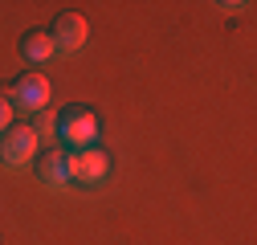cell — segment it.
Here are the masks:
<instances>
[{
  "mask_svg": "<svg viewBox=\"0 0 257 245\" xmlns=\"http://www.w3.org/2000/svg\"><path fill=\"white\" fill-rule=\"evenodd\" d=\"M37 160V139L29 127H9L0 135V168L9 172H29Z\"/></svg>",
  "mask_w": 257,
  "mask_h": 245,
  "instance_id": "4",
  "label": "cell"
},
{
  "mask_svg": "<svg viewBox=\"0 0 257 245\" xmlns=\"http://www.w3.org/2000/svg\"><path fill=\"white\" fill-rule=\"evenodd\" d=\"M37 184L45 192H70L74 188V172H70V156L66 151H45L37 160Z\"/></svg>",
  "mask_w": 257,
  "mask_h": 245,
  "instance_id": "6",
  "label": "cell"
},
{
  "mask_svg": "<svg viewBox=\"0 0 257 245\" xmlns=\"http://www.w3.org/2000/svg\"><path fill=\"white\" fill-rule=\"evenodd\" d=\"M9 106H13V114H25V118H33L37 110H45L49 106V82H45V74H21L13 86H9Z\"/></svg>",
  "mask_w": 257,
  "mask_h": 245,
  "instance_id": "2",
  "label": "cell"
},
{
  "mask_svg": "<svg viewBox=\"0 0 257 245\" xmlns=\"http://www.w3.org/2000/svg\"><path fill=\"white\" fill-rule=\"evenodd\" d=\"M53 143L74 156V151H86V147H98V114L86 110V106H70L57 114V131H53Z\"/></svg>",
  "mask_w": 257,
  "mask_h": 245,
  "instance_id": "1",
  "label": "cell"
},
{
  "mask_svg": "<svg viewBox=\"0 0 257 245\" xmlns=\"http://www.w3.org/2000/svg\"><path fill=\"white\" fill-rule=\"evenodd\" d=\"M9 127H13V106H9V98H5V94H0V135H5Z\"/></svg>",
  "mask_w": 257,
  "mask_h": 245,
  "instance_id": "9",
  "label": "cell"
},
{
  "mask_svg": "<svg viewBox=\"0 0 257 245\" xmlns=\"http://www.w3.org/2000/svg\"><path fill=\"white\" fill-rule=\"evenodd\" d=\"M49 41H53V57H74V53H82L86 41H90V25H86V17H78V13H61V17L53 21V29H49Z\"/></svg>",
  "mask_w": 257,
  "mask_h": 245,
  "instance_id": "5",
  "label": "cell"
},
{
  "mask_svg": "<svg viewBox=\"0 0 257 245\" xmlns=\"http://www.w3.org/2000/svg\"><path fill=\"white\" fill-rule=\"evenodd\" d=\"M29 131H33V139L41 143V139H53V131H57V114L45 106V110H37L33 118H29Z\"/></svg>",
  "mask_w": 257,
  "mask_h": 245,
  "instance_id": "8",
  "label": "cell"
},
{
  "mask_svg": "<svg viewBox=\"0 0 257 245\" xmlns=\"http://www.w3.org/2000/svg\"><path fill=\"white\" fill-rule=\"evenodd\" d=\"M70 172H74V188H106L110 180V156L102 147H86L70 156Z\"/></svg>",
  "mask_w": 257,
  "mask_h": 245,
  "instance_id": "3",
  "label": "cell"
},
{
  "mask_svg": "<svg viewBox=\"0 0 257 245\" xmlns=\"http://www.w3.org/2000/svg\"><path fill=\"white\" fill-rule=\"evenodd\" d=\"M21 57H25L33 70H41L45 61H53V41H49L45 29H33V33L21 37Z\"/></svg>",
  "mask_w": 257,
  "mask_h": 245,
  "instance_id": "7",
  "label": "cell"
}]
</instances>
